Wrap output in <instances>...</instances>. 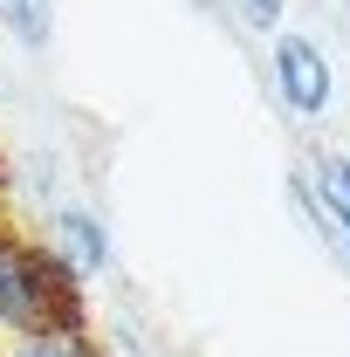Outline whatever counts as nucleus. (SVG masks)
I'll use <instances>...</instances> for the list:
<instances>
[{
	"label": "nucleus",
	"instance_id": "nucleus-7",
	"mask_svg": "<svg viewBox=\"0 0 350 357\" xmlns=\"http://www.w3.org/2000/svg\"><path fill=\"white\" fill-rule=\"evenodd\" d=\"M234 14H241V28H254V35H282L289 0H234Z\"/></svg>",
	"mask_w": 350,
	"mask_h": 357
},
{
	"label": "nucleus",
	"instance_id": "nucleus-3",
	"mask_svg": "<svg viewBox=\"0 0 350 357\" xmlns=\"http://www.w3.org/2000/svg\"><path fill=\"white\" fill-rule=\"evenodd\" d=\"M42 241L69 261V275H76L83 289L96 282V275H110V227H103V213H96V206H55Z\"/></svg>",
	"mask_w": 350,
	"mask_h": 357
},
{
	"label": "nucleus",
	"instance_id": "nucleus-8",
	"mask_svg": "<svg viewBox=\"0 0 350 357\" xmlns=\"http://www.w3.org/2000/svg\"><path fill=\"white\" fill-rule=\"evenodd\" d=\"M0 192H7V151H0Z\"/></svg>",
	"mask_w": 350,
	"mask_h": 357
},
{
	"label": "nucleus",
	"instance_id": "nucleus-1",
	"mask_svg": "<svg viewBox=\"0 0 350 357\" xmlns=\"http://www.w3.org/2000/svg\"><path fill=\"white\" fill-rule=\"evenodd\" d=\"M55 330H89V289L42 234L0 220V344Z\"/></svg>",
	"mask_w": 350,
	"mask_h": 357
},
{
	"label": "nucleus",
	"instance_id": "nucleus-6",
	"mask_svg": "<svg viewBox=\"0 0 350 357\" xmlns=\"http://www.w3.org/2000/svg\"><path fill=\"white\" fill-rule=\"evenodd\" d=\"M0 28H7L14 42L42 48L48 42V0H0Z\"/></svg>",
	"mask_w": 350,
	"mask_h": 357
},
{
	"label": "nucleus",
	"instance_id": "nucleus-2",
	"mask_svg": "<svg viewBox=\"0 0 350 357\" xmlns=\"http://www.w3.org/2000/svg\"><path fill=\"white\" fill-rule=\"evenodd\" d=\"M268 76H275V96L296 110V117H323L330 110V96H337V69H330V55H323V42L316 35H275V48H268Z\"/></svg>",
	"mask_w": 350,
	"mask_h": 357
},
{
	"label": "nucleus",
	"instance_id": "nucleus-5",
	"mask_svg": "<svg viewBox=\"0 0 350 357\" xmlns=\"http://www.w3.org/2000/svg\"><path fill=\"white\" fill-rule=\"evenodd\" d=\"M0 357H110L96 330H55V337H7Z\"/></svg>",
	"mask_w": 350,
	"mask_h": 357
},
{
	"label": "nucleus",
	"instance_id": "nucleus-9",
	"mask_svg": "<svg viewBox=\"0 0 350 357\" xmlns=\"http://www.w3.org/2000/svg\"><path fill=\"white\" fill-rule=\"evenodd\" d=\"M199 7H220V0H199Z\"/></svg>",
	"mask_w": 350,
	"mask_h": 357
},
{
	"label": "nucleus",
	"instance_id": "nucleus-4",
	"mask_svg": "<svg viewBox=\"0 0 350 357\" xmlns=\"http://www.w3.org/2000/svg\"><path fill=\"white\" fill-rule=\"evenodd\" d=\"M303 178H309V192H316V206L330 213L337 248H344V261H350V158H344V151H316Z\"/></svg>",
	"mask_w": 350,
	"mask_h": 357
}]
</instances>
